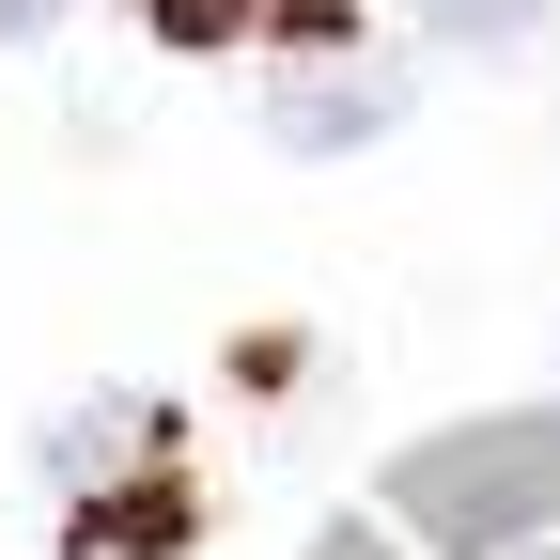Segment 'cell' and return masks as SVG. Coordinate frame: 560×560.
Segmentation results:
<instances>
[{
	"label": "cell",
	"instance_id": "6da1fadb",
	"mask_svg": "<svg viewBox=\"0 0 560 560\" xmlns=\"http://www.w3.org/2000/svg\"><path fill=\"white\" fill-rule=\"evenodd\" d=\"M312 560H560V405L452 420L312 529Z\"/></svg>",
	"mask_w": 560,
	"mask_h": 560
},
{
	"label": "cell",
	"instance_id": "7a4b0ae2",
	"mask_svg": "<svg viewBox=\"0 0 560 560\" xmlns=\"http://www.w3.org/2000/svg\"><path fill=\"white\" fill-rule=\"evenodd\" d=\"M47 514H62V560H172V545L202 529L172 405H140V389L62 405V420H47Z\"/></svg>",
	"mask_w": 560,
	"mask_h": 560
},
{
	"label": "cell",
	"instance_id": "3957f363",
	"mask_svg": "<svg viewBox=\"0 0 560 560\" xmlns=\"http://www.w3.org/2000/svg\"><path fill=\"white\" fill-rule=\"evenodd\" d=\"M389 109H405V79H374V62H312V79L265 94V140H280V156H342V140H374Z\"/></svg>",
	"mask_w": 560,
	"mask_h": 560
},
{
	"label": "cell",
	"instance_id": "277c9868",
	"mask_svg": "<svg viewBox=\"0 0 560 560\" xmlns=\"http://www.w3.org/2000/svg\"><path fill=\"white\" fill-rule=\"evenodd\" d=\"M172 47H249V32H280V47H327L342 32V0H140Z\"/></svg>",
	"mask_w": 560,
	"mask_h": 560
},
{
	"label": "cell",
	"instance_id": "5b68a950",
	"mask_svg": "<svg viewBox=\"0 0 560 560\" xmlns=\"http://www.w3.org/2000/svg\"><path fill=\"white\" fill-rule=\"evenodd\" d=\"M420 32H452V47H499V32H545L560 0H405Z\"/></svg>",
	"mask_w": 560,
	"mask_h": 560
},
{
	"label": "cell",
	"instance_id": "8992f818",
	"mask_svg": "<svg viewBox=\"0 0 560 560\" xmlns=\"http://www.w3.org/2000/svg\"><path fill=\"white\" fill-rule=\"evenodd\" d=\"M47 16H62V0H0V47H32V32H47Z\"/></svg>",
	"mask_w": 560,
	"mask_h": 560
}]
</instances>
